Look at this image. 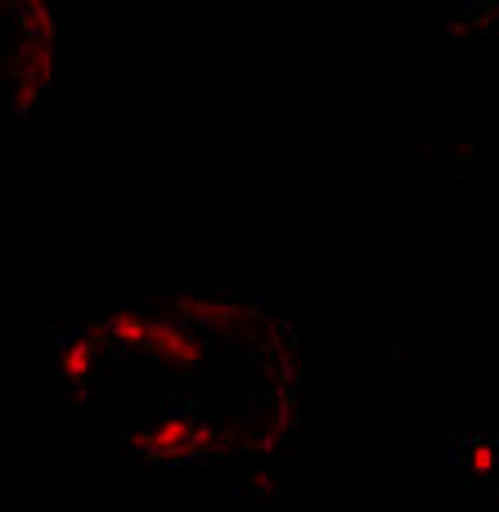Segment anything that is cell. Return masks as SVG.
<instances>
[{"label":"cell","instance_id":"52a82bcc","mask_svg":"<svg viewBox=\"0 0 499 512\" xmlns=\"http://www.w3.org/2000/svg\"><path fill=\"white\" fill-rule=\"evenodd\" d=\"M95 324H99V333L108 337L113 351H144V337H149V310L113 306L108 315H99Z\"/></svg>","mask_w":499,"mask_h":512},{"label":"cell","instance_id":"6da1fadb","mask_svg":"<svg viewBox=\"0 0 499 512\" xmlns=\"http://www.w3.org/2000/svg\"><path fill=\"white\" fill-rule=\"evenodd\" d=\"M59 72H63L59 45H41V41L9 36L5 50H0V90H5L9 108H14L18 117H32L36 108L50 99Z\"/></svg>","mask_w":499,"mask_h":512},{"label":"cell","instance_id":"5b68a950","mask_svg":"<svg viewBox=\"0 0 499 512\" xmlns=\"http://www.w3.org/2000/svg\"><path fill=\"white\" fill-rule=\"evenodd\" d=\"M108 351H113V346H108V337L99 333V324L90 319L86 328H72V333L59 342V355H54V373H59L63 387L81 391V387H90V382H95L99 369H104Z\"/></svg>","mask_w":499,"mask_h":512},{"label":"cell","instance_id":"7a4b0ae2","mask_svg":"<svg viewBox=\"0 0 499 512\" xmlns=\"http://www.w3.org/2000/svg\"><path fill=\"white\" fill-rule=\"evenodd\" d=\"M167 310L176 324L194 328V333H234L243 324H257L261 319V306L248 297H230V292H176L167 301Z\"/></svg>","mask_w":499,"mask_h":512},{"label":"cell","instance_id":"8992f818","mask_svg":"<svg viewBox=\"0 0 499 512\" xmlns=\"http://www.w3.org/2000/svg\"><path fill=\"white\" fill-rule=\"evenodd\" d=\"M9 23H14V32L9 36H23V41H41V45H59V9L45 5V0H18V5H9Z\"/></svg>","mask_w":499,"mask_h":512},{"label":"cell","instance_id":"3957f363","mask_svg":"<svg viewBox=\"0 0 499 512\" xmlns=\"http://www.w3.org/2000/svg\"><path fill=\"white\" fill-rule=\"evenodd\" d=\"M144 355H153L158 364H167V369H176V373H198L212 364V342H207L203 333H194V328L176 324V319L158 306V310H149Z\"/></svg>","mask_w":499,"mask_h":512},{"label":"cell","instance_id":"ba28073f","mask_svg":"<svg viewBox=\"0 0 499 512\" xmlns=\"http://www.w3.org/2000/svg\"><path fill=\"white\" fill-rule=\"evenodd\" d=\"M459 468L468 472L473 481H491L499 472V441H468L464 450H459Z\"/></svg>","mask_w":499,"mask_h":512},{"label":"cell","instance_id":"277c9868","mask_svg":"<svg viewBox=\"0 0 499 512\" xmlns=\"http://www.w3.org/2000/svg\"><path fill=\"white\" fill-rule=\"evenodd\" d=\"M194 432H198V414L171 409V414L153 418L149 427L126 436V450L144 463H194Z\"/></svg>","mask_w":499,"mask_h":512}]
</instances>
